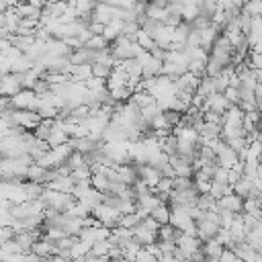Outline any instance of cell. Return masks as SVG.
<instances>
[{
	"label": "cell",
	"mask_w": 262,
	"mask_h": 262,
	"mask_svg": "<svg viewBox=\"0 0 262 262\" xmlns=\"http://www.w3.org/2000/svg\"><path fill=\"white\" fill-rule=\"evenodd\" d=\"M160 262H180V258H176V256H170V254H166L164 258H160Z\"/></svg>",
	"instance_id": "obj_5"
},
{
	"label": "cell",
	"mask_w": 262,
	"mask_h": 262,
	"mask_svg": "<svg viewBox=\"0 0 262 262\" xmlns=\"http://www.w3.org/2000/svg\"><path fill=\"white\" fill-rule=\"evenodd\" d=\"M170 219V211H168V207H162V205H158L154 211H151V221H156V223H166Z\"/></svg>",
	"instance_id": "obj_1"
},
{
	"label": "cell",
	"mask_w": 262,
	"mask_h": 262,
	"mask_svg": "<svg viewBox=\"0 0 262 262\" xmlns=\"http://www.w3.org/2000/svg\"><path fill=\"white\" fill-rule=\"evenodd\" d=\"M51 262H68V260H66V254H61V256H55V258H51Z\"/></svg>",
	"instance_id": "obj_6"
},
{
	"label": "cell",
	"mask_w": 262,
	"mask_h": 262,
	"mask_svg": "<svg viewBox=\"0 0 262 262\" xmlns=\"http://www.w3.org/2000/svg\"><path fill=\"white\" fill-rule=\"evenodd\" d=\"M100 45H104V39L102 37H92L88 41V47H100Z\"/></svg>",
	"instance_id": "obj_4"
},
{
	"label": "cell",
	"mask_w": 262,
	"mask_h": 262,
	"mask_svg": "<svg viewBox=\"0 0 262 262\" xmlns=\"http://www.w3.org/2000/svg\"><path fill=\"white\" fill-rule=\"evenodd\" d=\"M137 262H158V260L154 258L151 252H143V250H139V252H137Z\"/></svg>",
	"instance_id": "obj_3"
},
{
	"label": "cell",
	"mask_w": 262,
	"mask_h": 262,
	"mask_svg": "<svg viewBox=\"0 0 262 262\" xmlns=\"http://www.w3.org/2000/svg\"><path fill=\"white\" fill-rule=\"evenodd\" d=\"M121 31H123V23L121 20H111V25L108 27H104V39H113V37H117V35H121Z\"/></svg>",
	"instance_id": "obj_2"
}]
</instances>
